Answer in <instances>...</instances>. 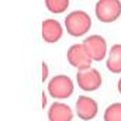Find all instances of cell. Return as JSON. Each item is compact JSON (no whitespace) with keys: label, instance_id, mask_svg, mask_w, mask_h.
Returning <instances> with one entry per match:
<instances>
[{"label":"cell","instance_id":"obj_1","mask_svg":"<svg viewBox=\"0 0 121 121\" xmlns=\"http://www.w3.org/2000/svg\"><path fill=\"white\" fill-rule=\"evenodd\" d=\"M63 27L73 38L85 37L91 28V17L83 10H73L65 17Z\"/></svg>","mask_w":121,"mask_h":121},{"label":"cell","instance_id":"obj_2","mask_svg":"<svg viewBox=\"0 0 121 121\" xmlns=\"http://www.w3.org/2000/svg\"><path fill=\"white\" fill-rule=\"evenodd\" d=\"M47 91L55 100H65L73 94L75 85L68 75H55L48 80Z\"/></svg>","mask_w":121,"mask_h":121},{"label":"cell","instance_id":"obj_3","mask_svg":"<svg viewBox=\"0 0 121 121\" xmlns=\"http://www.w3.org/2000/svg\"><path fill=\"white\" fill-rule=\"evenodd\" d=\"M94 14L96 18L104 24L117 21L121 16V0H97Z\"/></svg>","mask_w":121,"mask_h":121},{"label":"cell","instance_id":"obj_4","mask_svg":"<svg viewBox=\"0 0 121 121\" xmlns=\"http://www.w3.org/2000/svg\"><path fill=\"white\" fill-rule=\"evenodd\" d=\"M66 59L70 66L76 68L78 70L85 69V68H90L91 62H94L89 49L86 48V45L83 42H78V44L70 45L68 52H66Z\"/></svg>","mask_w":121,"mask_h":121},{"label":"cell","instance_id":"obj_5","mask_svg":"<svg viewBox=\"0 0 121 121\" xmlns=\"http://www.w3.org/2000/svg\"><path fill=\"white\" fill-rule=\"evenodd\" d=\"M76 83L83 91H96L103 83L101 73L94 68H85L76 72Z\"/></svg>","mask_w":121,"mask_h":121},{"label":"cell","instance_id":"obj_6","mask_svg":"<svg viewBox=\"0 0 121 121\" xmlns=\"http://www.w3.org/2000/svg\"><path fill=\"white\" fill-rule=\"evenodd\" d=\"M75 113H76V116L82 121H90L99 113V104H97V101L93 97L86 96V94H82L76 100Z\"/></svg>","mask_w":121,"mask_h":121},{"label":"cell","instance_id":"obj_7","mask_svg":"<svg viewBox=\"0 0 121 121\" xmlns=\"http://www.w3.org/2000/svg\"><path fill=\"white\" fill-rule=\"evenodd\" d=\"M83 44L89 49L93 60L101 62V60L106 59V56H107V41H106V38H103L99 34H93V35H89L83 39Z\"/></svg>","mask_w":121,"mask_h":121},{"label":"cell","instance_id":"obj_8","mask_svg":"<svg viewBox=\"0 0 121 121\" xmlns=\"http://www.w3.org/2000/svg\"><path fill=\"white\" fill-rule=\"evenodd\" d=\"M63 31L65 27L55 18H47L41 24V37L47 44H56L63 37Z\"/></svg>","mask_w":121,"mask_h":121},{"label":"cell","instance_id":"obj_9","mask_svg":"<svg viewBox=\"0 0 121 121\" xmlns=\"http://www.w3.org/2000/svg\"><path fill=\"white\" fill-rule=\"evenodd\" d=\"M48 120L49 121H72L73 120V110L62 100H56L51 103L48 108Z\"/></svg>","mask_w":121,"mask_h":121},{"label":"cell","instance_id":"obj_10","mask_svg":"<svg viewBox=\"0 0 121 121\" xmlns=\"http://www.w3.org/2000/svg\"><path fill=\"white\" fill-rule=\"evenodd\" d=\"M106 68L111 73H121V44H114L108 49Z\"/></svg>","mask_w":121,"mask_h":121},{"label":"cell","instance_id":"obj_11","mask_svg":"<svg viewBox=\"0 0 121 121\" xmlns=\"http://www.w3.org/2000/svg\"><path fill=\"white\" fill-rule=\"evenodd\" d=\"M45 7L52 14H62L68 10L70 0H44Z\"/></svg>","mask_w":121,"mask_h":121},{"label":"cell","instance_id":"obj_12","mask_svg":"<svg viewBox=\"0 0 121 121\" xmlns=\"http://www.w3.org/2000/svg\"><path fill=\"white\" fill-rule=\"evenodd\" d=\"M104 121H121V103H111L104 111Z\"/></svg>","mask_w":121,"mask_h":121},{"label":"cell","instance_id":"obj_13","mask_svg":"<svg viewBox=\"0 0 121 121\" xmlns=\"http://www.w3.org/2000/svg\"><path fill=\"white\" fill-rule=\"evenodd\" d=\"M41 68H42V82H47L48 80V76H49V68H48L47 62H42L41 63Z\"/></svg>","mask_w":121,"mask_h":121},{"label":"cell","instance_id":"obj_14","mask_svg":"<svg viewBox=\"0 0 121 121\" xmlns=\"http://www.w3.org/2000/svg\"><path fill=\"white\" fill-rule=\"evenodd\" d=\"M41 107L42 108H47V106H48V94H47V91H42V99H41Z\"/></svg>","mask_w":121,"mask_h":121},{"label":"cell","instance_id":"obj_15","mask_svg":"<svg viewBox=\"0 0 121 121\" xmlns=\"http://www.w3.org/2000/svg\"><path fill=\"white\" fill-rule=\"evenodd\" d=\"M117 90H118V93L121 94V78L118 79V82H117Z\"/></svg>","mask_w":121,"mask_h":121}]
</instances>
